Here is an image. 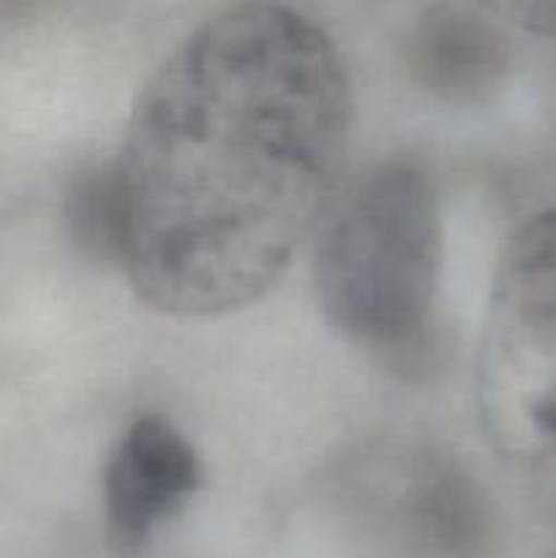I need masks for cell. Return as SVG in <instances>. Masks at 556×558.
<instances>
[{
	"label": "cell",
	"instance_id": "obj_1",
	"mask_svg": "<svg viewBox=\"0 0 556 558\" xmlns=\"http://www.w3.org/2000/svg\"><path fill=\"white\" fill-rule=\"evenodd\" d=\"M349 114L338 44L303 11L232 5L185 33L118 158L142 303L207 319L265 298L336 199Z\"/></svg>",
	"mask_w": 556,
	"mask_h": 558
},
{
	"label": "cell",
	"instance_id": "obj_2",
	"mask_svg": "<svg viewBox=\"0 0 556 558\" xmlns=\"http://www.w3.org/2000/svg\"><path fill=\"white\" fill-rule=\"evenodd\" d=\"M445 221L434 178L407 156L368 163L319 223L314 289L354 347L409 365L434 327Z\"/></svg>",
	"mask_w": 556,
	"mask_h": 558
},
{
	"label": "cell",
	"instance_id": "obj_3",
	"mask_svg": "<svg viewBox=\"0 0 556 558\" xmlns=\"http://www.w3.org/2000/svg\"><path fill=\"white\" fill-rule=\"evenodd\" d=\"M478 403L501 456L523 466L556 463V207L529 218L496 267Z\"/></svg>",
	"mask_w": 556,
	"mask_h": 558
},
{
	"label": "cell",
	"instance_id": "obj_4",
	"mask_svg": "<svg viewBox=\"0 0 556 558\" xmlns=\"http://www.w3.org/2000/svg\"><path fill=\"white\" fill-rule=\"evenodd\" d=\"M205 469L194 445L161 414H140L109 450L101 474L104 539L118 556H136L172 523Z\"/></svg>",
	"mask_w": 556,
	"mask_h": 558
},
{
	"label": "cell",
	"instance_id": "obj_5",
	"mask_svg": "<svg viewBox=\"0 0 556 558\" xmlns=\"http://www.w3.org/2000/svg\"><path fill=\"white\" fill-rule=\"evenodd\" d=\"M403 69L414 90L445 107L478 109L510 80L512 49L505 31L478 9L425 5L409 25Z\"/></svg>",
	"mask_w": 556,
	"mask_h": 558
},
{
	"label": "cell",
	"instance_id": "obj_6",
	"mask_svg": "<svg viewBox=\"0 0 556 558\" xmlns=\"http://www.w3.org/2000/svg\"><path fill=\"white\" fill-rule=\"evenodd\" d=\"M63 213L71 240L87 259L125 265V199L118 161H82L65 183Z\"/></svg>",
	"mask_w": 556,
	"mask_h": 558
},
{
	"label": "cell",
	"instance_id": "obj_7",
	"mask_svg": "<svg viewBox=\"0 0 556 558\" xmlns=\"http://www.w3.org/2000/svg\"><path fill=\"white\" fill-rule=\"evenodd\" d=\"M505 14H510L523 31L534 33L540 38L556 41V3L545 0V3H510L505 5Z\"/></svg>",
	"mask_w": 556,
	"mask_h": 558
},
{
	"label": "cell",
	"instance_id": "obj_8",
	"mask_svg": "<svg viewBox=\"0 0 556 558\" xmlns=\"http://www.w3.org/2000/svg\"><path fill=\"white\" fill-rule=\"evenodd\" d=\"M38 11L41 9L33 3H0V49L20 38V33L33 25Z\"/></svg>",
	"mask_w": 556,
	"mask_h": 558
},
{
	"label": "cell",
	"instance_id": "obj_9",
	"mask_svg": "<svg viewBox=\"0 0 556 558\" xmlns=\"http://www.w3.org/2000/svg\"><path fill=\"white\" fill-rule=\"evenodd\" d=\"M543 558H556V543L554 545H551V548L548 550H545V556Z\"/></svg>",
	"mask_w": 556,
	"mask_h": 558
},
{
	"label": "cell",
	"instance_id": "obj_10",
	"mask_svg": "<svg viewBox=\"0 0 556 558\" xmlns=\"http://www.w3.org/2000/svg\"><path fill=\"white\" fill-rule=\"evenodd\" d=\"M554 114H556V82H554Z\"/></svg>",
	"mask_w": 556,
	"mask_h": 558
}]
</instances>
